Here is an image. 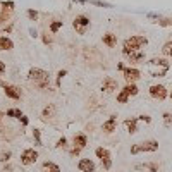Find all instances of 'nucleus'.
<instances>
[{
	"instance_id": "25",
	"label": "nucleus",
	"mask_w": 172,
	"mask_h": 172,
	"mask_svg": "<svg viewBox=\"0 0 172 172\" xmlns=\"http://www.w3.org/2000/svg\"><path fill=\"white\" fill-rule=\"evenodd\" d=\"M136 169H150L151 172H158V165H157V163H151V162L145 163V165H138Z\"/></svg>"
},
{
	"instance_id": "34",
	"label": "nucleus",
	"mask_w": 172,
	"mask_h": 172,
	"mask_svg": "<svg viewBox=\"0 0 172 172\" xmlns=\"http://www.w3.org/2000/svg\"><path fill=\"white\" fill-rule=\"evenodd\" d=\"M10 158V151H4V153H0V162H7Z\"/></svg>"
},
{
	"instance_id": "38",
	"label": "nucleus",
	"mask_w": 172,
	"mask_h": 172,
	"mask_svg": "<svg viewBox=\"0 0 172 172\" xmlns=\"http://www.w3.org/2000/svg\"><path fill=\"white\" fill-rule=\"evenodd\" d=\"M79 151H81V148H76V146H74L72 150H71V155H72V157H77V155H79Z\"/></svg>"
},
{
	"instance_id": "3",
	"label": "nucleus",
	"mask_w": 172,
	"mask_h": 172,
	"mask_svg": "<svg viewBox=\"0 0 172 172\" xmlns=\"http://www.w3.org/2000/svg\"><path fill=\"white\" fill-rule=\"evenodd\" d=\"M146 43H148L146 36H139V34H134V36H131V38H127V40L124 41V48H122V53L127 57L129 53H133V52L141 50V47H143V45H146Z\"/></svg>"
},
{
	"instance_id": "18",
	"label": "nucleus",
	"mask_w": 172,
	"mask_h": 172,
	"mask_svg": "<svg viewBox=\"0 0 172 172\" xmlns=\"http://www.w3.org/2000/svg\"><path fill=\"white\" fill-rule=\"evenodd\" d=\"M10 48H14L12 40L7 36H0V50H10Z\"/></svg>"
},
{
	"instance_id": "13",
	"label": "nucleus",
	"mask_w": 172,
	"mask_h": 172,
	"mask_svg": "<svg viewBox=\"0 0 172 172\" xmlns=\"http://www.w3.org/2000/svg\"><path fill=\"white\" fill-rule=\"evenodd\" d=\"M115 127H117V117L115 115H110V117H108V120H105L103 126H102V129L105 131V133H114Z\"/></svg>"
},
{
	"instance_id": "29",
	"label": "nucleus",
	"mask_w": 172,
	"mask_h": 172,
	"mask_svg": "<svg viewBox=\"0 0 172 172\" xmlns=\"http://www.w3.org/2000/svg\"><path fill=\"white\" fill-rule=\"evenodd\" d=\"M2 9H7V10H14V2L12 0H4V2H2Z\"/></svg>"
},
{
	"instance_id": "15",
	"label": "nucleus",
	"mask_w": 172,
	"mask_h": 172,
	"mask_svg": "<svg viewBox=\"0 0 172 172\" xmlns=\"http://www.w3.org/2000/svg\"><path fill=\"white\" fill-rule=\"evenodd\" d=\"M127 59H129V62H131V64L141 62V60L145 59V52H143V50H136V52H133V53H129Z\"/></svg>"
},
{
	"instance_id": "40",
	"label": "nucleus",
	"mask_w": 172,
	"mask_h": 172,
	"mask_svg": "<svg viewBox=\"0 0 172 172\" xmlns=\"http://www.w3.org/2000/svg\"><path fill=\"white\" fill-rule=\"evenodd\" d=\"M29 34L33 36V38H36V36H38V33H36V29H34V28H29Z\"/></svg>"
},
{
	"instance_id": "45",
	"label": "nucleus",
	"mask_w": 172,
	"mask_h": 172,
	"mask_svg": "<svg viewBox=\"0 0 172 172\" xmlns=\"http://www.w3.org/2000/svg\"><path fill=\"white\" fill-rule=\"evenodd\" d=\"M76 2H79V4H86L88 0H76Z\"/></svg>"
},
{
	"instance_id": "35",
	"label": "nucleus",
	"mask_w": 172,
	"mask_h": 172,
	"mask_svg": "<svg viewBox=\"0 0 172 172\" xmlns=\"http://www.w3.org/2000/svg\"><path fill=\"white\" fill-rule=\"evenodd\" d=\"M65 143H67V139H65L64 136L60 138L59 141H57V148H65Z\"/></svg>"
},
{
	"instance_id": "31",
	"label": "nucleus",
	"mask_w": 172,
	"mask_h": 172,
	"mask_svg": "<svg viewBox=\"0 0 172 172\" xmlns=\"http://www.w3.org/2000/svg\"><path fill=\"white\" fill-rule=\"evenodd\" d=\"M158 26H172V19H167V17H163V19H158L157 21Z\"/></svg>"
},
{
	"instance_id": "43",
	"label": "nucleus",
	"mask_w": 172,
	"mask_h": 172,
	"mask_svg": "<svg viewBox=\"0 0 172 172\" xmlns=\"http://www.w3.org/2000/svg\"><path fill=\"white\" fill-rule=\"evenodd\" d=\"M117 69H119V71H124L126 67H124V64H117Z\"/></svg>"
},
{
	"instance_id": "4",
	"label": "nucleus",
	"mask_w": 172,
	"mask_h": 172,
	"mask_svg": "<svg viewBox=\"0 0 172 172\" xmlns=\"http://www.w3.org/2000/svg\"><path fill=\"white\" fill-rule=\"evenodd\" d=\"M158 150V141L155 139H150V141H145V143H139V145H134L131 148V153L136 155L139 151H157Z\"/></svg>"
},
{
	"instance_id": "42",
	"label": "nucleus",
	"mask_w": 172,
	"mask_h": 172,
	"mask_svg": "<svg viewBox=\"0 0 172 172\" xmlns=\"http://www.w3.org/2000/svg\"><path fill=\"white\" fill-rule=\"evenodd\" d=\"M2 72H5V64L0 60V74H2Z\"/></svg>"
},
{
	"instance_id": "17",
	"label": "nucleus",
	"mask_w": 172,
	"mask_h": 172,
	"mask_svg": "<svg viewBox=\"0 0 172 172\" xmlns=\"http://www.w3.org/2000/svg\"><path fill=\"white\" fill-rule=\"evenodd\" d=\"M103 43H105V45H107V47H115V43H117V36L115 34H112V33H105L103 34Z\"/></svg>"
},
{
	"instance_id": "23",
	"label": "nucleus",
	"mask_w": 172,
	"mask_h": 172,
	"mask_svg": "<svg viewBox=\"0 0 172 172\" xmlns=\"http://www.w3.org/2000/svg\"><path fill=\"white\" fill-rule=\"evenodd\" d=\"M162 53H163V55H169V57H172V41L163 43V47H162Z\"/></svg>"
},
{
	"instance_id": "39",
	"label": "nucleus",
	"mask_w": 172,
	"mask_h": 172,
	"mask_svg": "<svg viewBox=\"0 0 172 172\" xmlns=\"http://www.w3.org/2000/svg\"><path fill=\"white\" fill-rule=\"evenodd\" d=\"M2 31H4V33H10V31H12V22H10V24H7Z\"/></svg>"
},
{
	"instance_id": "14",
	"label": "nucleus",
	"mask_w": 172,
	"mask_h": 172,
	"mask_svg": "<svg viewBox=\"0 0 172 172\" xmlns=\"http://www.w3.org/2000/svg\"><path fill=\"white\" fill-rule=\"evenodd\" d=\"M72 143H74V146L76 148H84L86 145H88V138L84 136V134H76V136L72 138Z\"/></svg>"
},
{
	"instance_id": "7",
	"label": "nucleus",
	"mask_w": 172,
	"mask_h": 172,
	"mask_svg": "<svg viewBox=\"0 0 172 172\" xmlns=\"http://www.w3.org/2000/svg\"><path fill=\"white\" fill-rule=\"evenodd\" d=\"M36 158H38V153H36L33 148H28V150H24L21 153V163L22 165H31V163L36 162Z\"/></svg>"
},
{
	"instance_id": "2",
	"label": "nucleus",
	"mask_w": 172,
	"mask_h": 172,
	"mask_svg": "<svg viewBox=\"0 0 172 172\" xmlns=\"http://www.w3.org/2000/svg\"><path fill=\"white\" fill-rule=\"evenodd\" d=\"M28 77L38 86L40 90H45V88H48V84H50L48 72L47 71H43V69H40V67H31L29 72H28Z\"/></svg>"
},
{
	"instance_id": "27",
	"label": "nucleus",
	"mask_w": 172,
	"mask_h": 172,
	"mask_svg": "<svg viewBox=\"0 0 172 172\" xmlns=\"http://www.w3.org/2000/svg\"><path fill=\"white\" fill-rule=\"evenodd\" d=\"M90 4L93 5H98V7H103V9H110L112 4H108V2H102V0H88Z\"/></svg>"
},
{
	"instance_id": "8",
	"label": "nucleus",
	"mask_w": 172,
	"mask_h": 172,
	"mask_svg": "<svg viewBox=\"0 0 172 172\" xmlns=\"http://www.w3.org/2000/svg\"><path fill=\"white\" fill-rule=\"evenodd\" d=\"M150 95L157 100H165L167 98V90L163 84H153L150 86Z\"/></svg>"
},
{
	"instance_id": "6",
	"label": "nucleus",
	"mask_w": 172,
	"mask_h": 172,
	"mask_svg": "<svg viewBox=\"0 0 172 172\" xmlns=\"http://www.w3.org/2000/svg\"><path fill=\"white\" fill-rule=\"evenodd\" d=\"M72 26H74V29H76L79 34H84L86 29H88V26H90V17L77 16L76 19L72 21Z\"/></svg>"
},
{
	"instance_id": "11",
	"label": "nucleus",
	"mask_w": 172,
	"mask_h": 172,
	"mask_svg": "<svg viewBox=\"0 0 172 172\" xmlns=\"http://www.w3.org/2000/svg\"><path fill=\"white\" fill-rule=\"evenodd\" d=\"M77 169L81 172H95V162L90 158H81L77 163Z\"/></svg>"
},
{
	"instance_id": "1",
	"label": "nucleus",
	"mask_w": 172,
	"mask_h": 172,
	"mask_svg": "<svg viewBox=\"0 0 172 172\" xmlns=\"http://www.w3.org/2000/svg\"><path fill=\"white\" fill-rule=\"evenodd\" d=\"M170 64L167 59H151L148 62V72L151 77H163L169 72Z\"/></svg>"
},
{
	"instance_id": "32",
	"label": "nucleus",
	"mask_w": 172,
	"mask_h": 172,
	"mask_svg": "<svg viewBox=\"0 0 172 172\" xmlns=\"http://www.w3.org/2000/svg\"><path fill=\"white\" fill-rule=\"evenodd\" d=\"M163 124H165V126H170L172 124V114H169V112L163 114Z\"/></svg>"
},
{
	"instance_id": "24",
	"label": "nucleus",
	"mask_w": 172,
	"mask_h": 172,
	"mask_svg": "<svg viewBox=\"0 0 172 172\" xmlns=\"http://www.w3.org/2000/svg\"><path fill=\"white\" fill-rule=\"evenodd\" d=\"M33 138H34V145L41 146V131L40 129H33Z\"/></svg>"
},
{
	"instance_id": "26",
	"label": "nucleus",
	"mask_w": 172,
	"mask_h": 172,
	"mask_svg": "<svg viewBox=\"0 0 172 172\" xmlns=\"http://www.w3.org/2000/svg\"><path fill=\"white\" fill-rule=\"evenodd\" d=\"M127 100H129V93L126 90H122L119 95H117V102H119V103H126Z\"/></svg>"
},
{
	"instance_id": "12",
	"label": "nucleus",
	"mask_w": 172,
	"mask_h": 172,
	"mask_svg": "<svg viewBox=\"0 0 172 172\" xmlns=\"http://www.w3.org/2000/svg\"><path fill=\"white\" fill-rule=\"evenodd\" d=\"M117 90V81L114 79V77H105L102 83V91H105V93H110V91Z\"/></svg>"
},
{
	"instance_id": "28",
	"label": "nucleus",
	"mask_w": 172,
	"mask_h": 172,
	"mask_svg": "<svg viewBox=\"0 0 172 172\" xmlns=\"http://www.w3.org/2000/svg\"><path fill=\"white\" fill-rule=\"evenodd\" d=\"M60 28H62V21H53L50 24V31H52V33H57Z\"/></svg>"
},
{
	"instance_id": "5",
	"label": "nucleus",
	"mask_w": 172,
	"mask_h": 172,
	"mask_svg": "<svg viewBox=\"0 0 172 172\" xmlns=\"http://www.w3.org/2000/svg\"><path fill=\"white\" fill-rule=\"evenodd\" d=\"M95 155H96L100 160H102V165H103V169H105V170H108V169L112 167L110 151H108L107 148H103V146H98V148L95 150Z\"/></svg>"
},
{
	"instance_id": "16",
	"label": "nucleus",
	"mask_w": 172,
	"mask_h": 172,
	"mask_svg": "<svg viewBox=\"0 0 172 172\" xmlns=\"http://www.w3.org/2000/svg\"><path fill=\"white\" fill-rule=\"evenodd\" d=\"M124 124H126V127H127L129 134L138 133V117H134V119H127Z\"/></svg>"
},
{
	"instance_id": "33",
	"label": "nucleus",
	"mask_w": 172,
	"mask_h": 172,
	"mask_svg": "<svg viewBox=\"0 0 172 172\" xmlns=\"http://www.w3.org/2000/svg\"><path fill=\"white\" fill-rule=\"evenodd\" d=\"M65 74H67V71H64V69H62V71H59V74H57V88L60 86V83H62V77H64Z\"/></svg>"
},
{
	"instance_id": "22",
	"label": "nucleus",
	"mask_w": 172,
	"mask_h": 172,
	"mask_svg": "<svg viewBox=\"0 0 172 172\" xmlns=\"http://www.w3.org/2000/svg\"><path fill=\"white\" fill-rule=\"evenodd\" d=\"M5 115H7V117H14V119H21V117H22V112L19 110V108H9Z\"/></svg>"
},
{
	"instance_id": "44",
	"label": "nucleus",
	"mask_w": 172,
	"mask_h": 172,
	"mask_svg": "<svg viewBox=\"0 0 172 172\" xmlns=\"http://www.w3.org/2000/svg\"><path fill=\"white\" fill-rule=\"evenodd\" d=\"M4 117H5V114H4V112H0V122L4 120Z\"/></svg>"
},
{
	"instance_id": "46",
	"label": "nucleus",
	"mask_w": 172,
	"mask_h": 172,
	"mask_svg": "<svg viewBox=\"0 0 172 172\" xmlns=\"http://www.w3.org/2000/svg\"><path fill=\"white\" fill-rule=\"evenodd\" d=\"M170 98H172V93H170Z\"/></svg>"
},
{
	"instance_id": "36",
	"label": "nucleus",
	"mask_w": 172,
	"mask_h": 172,
	"mask_svg": "<svg viewBox=\"0 0 172 172\" xmlns=\"http://www.w3.org/2000/svg\"><path fill=\"white\" fill-rule=\"evenodd\" d=\"M41 38H43V43H45V45H52V36H48L47 33L43 34Z\"/></svg>"
},
{
	"instance_id": "9",
	"label": "nucleus",
	"mask_w": 172,
	"mask_h": 172,
	"mask_svg": "<svg viewBox=\"0 0 172 172\" xmlns=\"http://www.w3.org/2000/svg\"><path fill=\"white\" fill-rule=\"evenodd\" d=\"M122 74H124V79L127 83H134V81H138V79L141 77V72H139L138 69H134V67H126L124 71H122Z\"/></svg>"
},
{
	"instance_id": "19",
	"label": "nucleus",
	"mask_w": 172,
	"mask_h": 172,
	"mask_svg": "<svg viewBox=\"0 0 172 172\" xmlns=\"http://www.w3.org/2000/svg\"><path fill=\"white\" fill-rule=\"evenodd\" d=\"M53 114H55V107H53V105H47V107L43 108V112H41V119L48 120L50 117H53Z\"/></svg>"
},
{
	"instance_id": "37",
	"label": "nucleus",
	"mask_w": 172,
	"mask_h": 172,
	"mask_svg": "<svg viewBox=\"0 0 172 172\" xmlns=\"http://www.w3.org/2000/svg\"><path fill=\"white\" fill-rule=\"evenodd\" d=\"M138 119H139V120H145L146 124H150V122H151V117H148V115H139Z\"/></svg>"
},
{
	"instance_id": "10",
	"label": "nucleus",
	"mask_w": 172,
	"mask_h": 172,
	"mask_svg": "<svg viewBox=\"0 0 172 172\" xmlns=\"http://www.w3.org/2000/svg\"><path fill=\"white\" fill-rule=\"evenodd\" d=\"M2 88H4L5 95H7L9 98H12V100H19V98H21V91L17 90L16 86L7 84V83H2Z\"/></svg>"
},
{
	"instance_id": "30",
	"label": "nucleus",
	"mask_w": 172,
	"mask_h": 172,
	"mask_svg": "<svg viewBox=\"0 0 172 172\" xmlns=\"http://www.w3.org/2000/svg\"><path fill=\"white\" fill-rule=\"evenodd\" d=\"M26 14L29 17V21H36V19H38V10H34V9H29Z\"/></svg>"
},
{
	"instance_id": "21",
	"label": "nucleus",
	"mask_w": 172,
	"mask_h": 172,
	"mask_svg": "<svg viewBox=\"0 0 172 172\" xmlns=\"http://www.w3.org/2000/svg\"><path fill=\"white\" fill-rule=\"evenodd\" d=\"M124 90L129 93V96H136V95H138V91H139V90H138V86L134 84V83H127Z\"/></svg>"
},
{
	"instance_id": "20",
	"label": "nucleus",
	"mask_w": 172,
	"mask_h": 172,
	"mask_svg": "<svg viewBox=\"0 0 172 172\" xmlns=\"http://www.w3.org/2000/svg\"><path fill=\"white\" fill-rule=\"evenodd\" d=\"M43 172H60V167L53 162H45L43 163Z\"/></svg>"
},
{
	"instance_id": "41",
	"label": "nucleus",
	"mask_w": 172,
	"mask_h": 172,
	"mask_svg": "<svg viewBox=\"0 0 172 172\" xmlns=\"http://www.w3.org/2000/svg\"><path fill=\"white\" fill-rule=\"evenodd\" d=\"M19 120H21V122H22V126H28V122H29V120H28V117H26V115H22Z\"/></svg>"
}]
</instances>
